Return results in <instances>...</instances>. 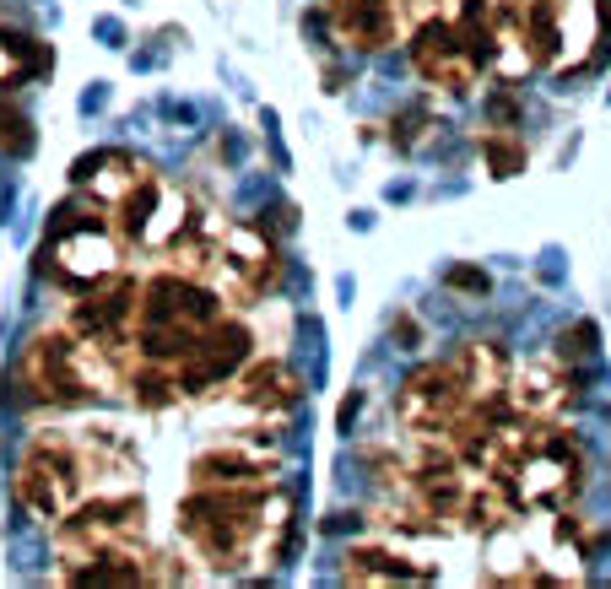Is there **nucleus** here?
I'll return each mask as SVG.
<instances>
[{
  "label": "nucleus",
  "instance_id": "obj_20",
  "mask_svg": "<svg viewBox=\"0 0 611 589\" xmlns=\"http://www.w3.org/2000/svg\"><path fill=\"white\" fill-rule=\"evenodd\" d=\"M422 125H428V109H406L401 119H395V130H390V136L401 141V146H411V141L422 136Z\"/></svg>",
  "mask_w": 611,
  "mask_h": 589
},
{
  "label": "nucleus",
  "instance_id": "obj_17",
  "mask_svg": "<svg viewBox=\"0 0 611 589\" xmlns=\"http://www.w3.org/2000/svg\"><path fill=\"white\" fill-rule=\"evenodd\" d=\"M482 157H487V173H493V179H514V173H525V163H530L525 136H514L509 125L482 130Z\"/></svg>",
  "mask_w": 611,
  "mask_h": 589
},
{
  "label": "nucleus",
  "instance_id": "obj_5",
  "mask_svg": "<svg viewBox=\"0 0 611 589\" xmlns=\"http://www.w3.org/2000/svg\"><path fill=\"white\" fill-rule=\"evenodd\" d=\"M22 400L49 411H87L103 400H125V363L87 336H76L71 325H49L17 352L11 368Z\"/></svg>",
  "mask_w": 611,
  "mask_h": 589
},
{
  "label": "nucleus",
  "instance_id": "obj_6",
  "mask_svg": "<svg viewBox=\"0 0 611 589\" xmlns=\"http://www.w3.org/2000/svg\"><path fill=\"white\" fill-rule=\"evenodd\" d=\"M406 55L433 92H476L482 76H493V0H455L449 11L417 22L406 33Z\"/></svg>",
  "mask_w": 611,
  "mask_h": 589
},
{
  "label": "nucleus",
  "instance_id": "obj_14",
  "mask_svg": "<svg viewBox=\"0 0 611 589\" xmlns=\"http://www.w3.org/2000/svg\"><path fill=\"white\" fill-rule=\"evenodd\" d=\"M579 400V373L563 368L557 357H530L509 368V411L520 417H563Z\"/></svg>",
  "mask_w": 611,
  "mask_h": 589
},
{
  "label": "nucleus",
  "instance_id": "obj_13",
  "mask_svg": "<svg viewBox=\"0 0 611 589\" xmlns=\"http://www.w3.org/2000/svg\"><path fill=\"white\" fill-rule=\"evenodd\" d=\"M325 28L352 55H379L406 38V17L401 0H325Z\"/></svg>",
  "mask_w": 611,
  "mask_h": 589
},
{
  "label": "nucleus",
  "instance_id": "obj_16",
  "mask_svg": "<svg viewBox=\"0 0 611 589\" xmlns=\"http://www.w3.org/2000/svg\"><path fill=\"white\" fill-rule=\"evenodd\" d=\"M49 65H55V55H49L44 38L0 28V92H11V87H22V82H38Z\"/></svg>",
  "mask_w": 611,
  "mask_h": 589
},
{
  "label": "nucleus",
  "instance_id": "obj_8",
  "mask_svg": "<svg viewBox=\"0 0 611 589\" xmlns=\"http://www.w3.org/2000/svg\"><path fill=\"white\" fill-rule=\"evenodd\" d=\"M125 546H146V498L141 487L125 492H98L82 508L55 519V557L82 562L98 552H125Z\"/></svg>",
  "mask_w": 611,
  "mask_h": 589
},
{
  "label": "nucleus",
  "instance_id": "obj_18",
  "mask_svg": "<svg viewBox=\"0 0 611 589\" xmlns=\"http://www.w3.org/2000/svg\"><path fill=\"white\" fill-rule=\"evenodd\" d=\"M33 146V125H28V114L11 103V92H0V152L6 157H22Z\"/></svg>",
  "mask_w": 611,
  "mask_h": 589
},
{
  "label": "nucleus",
  "instance_id": "obj_3",
  "mask_svg": "<svg viewBox=\"0 0 611 589\" xmlns=\"http://www.w3.org/2000/svg\"><path fill=\"white\" fill-rule=\"evenodd\" d=\"M179 546L206 573L238 579V573H271L282 568L298 535V498L276 487H184L174 503Z\"/></svg>",
  "mask_w": 611,
  "mask_h": 589
},
{
  "label": "nucleus",
  "instance_id": "obj_7",
  "mask_svg": "<svg viewBox=\"0 0 611 589\" xmlns=\"http://www.w3.org/2000/svg\"><path fill=\"white\" fill-rule=\"evenodd\" d=\"M119 260H125V244H119L109 211H103L92 195L76 190L55 217H49L44 249H38V271L65 292H82V287H92V281L114 276Z\"/></svg>",
  "mask_w": 611,
  "mask_h": 589
},
{
  "label": "nucleus",
  "instance_id": "obj_11",
  "mask_svg": "<svg viewBox=\"0 0 611 589\" xmlns=\"http://www.w3.org/2000/svg\"><path fill=\"white\" fill-rule=\"evenodd\" d=\"M136 303H141V276L119 265L114 276H103V281H92V287L76 292V303H71V314H65V325L125 363L130 336H136Z\"/></svg>",
  "mask_w": 611,
  "mask_h": 589
},
{
  "label": "nucleus",
  "instance_id": "obj_10",
  "mask_svg": "<svg viewBox=\"0 0 611 589\" xmlns=\"http://www.w3.org/2000/svg\"><path fill=\"white\" fill-rule=\"evenodd\" d=\"M282 481V454H276V438L244 433V427H228V433L206 438L201 449L190 454V487H276Z\"/></svg>",
  "mask_w": 611,
  "mask_h": 589
},
{
  "label": "nucleus",
  "instance_id": "obj_4",
  "mask_svg": "<svg viewBox=\"0 0 611 589\" xmlns=\"http://www.w3.org/2000/svg\"><path fill=\"white\" fill-rule=\"evenodd\" d=\"M476 471H487L520 503V514H557L574 508L579 487H584V444L574 427H563V417H520L503 411V422L493 427Z\"/></svg>",
  "mask_w": 611,
  "mask_h": 589
},
{
  "label": "nucleus",
  "instance_id": "obj_21",
  "mask_svg": "<svg viewBox=\"0 0 611 589\" xmlns=\"http://www.w3.org/2000/svg\"><path fill=\"white\" fill-rule=\"evenodd\" d=\"M449 287H466V292H487V276H476V271H449Z\"/></svg>",
  "mask_w": 611,
  "mask_h": 589
},
{
  "label": "nucleus",
  "instance_id": "obj_19",
  "mask_svg": "<svg viewBox=\"0 0 611 589\" xmlns=\"http://www.w3.org/2000/svg\"><path fill=\"white\" fill-rule=\"evenodd\" d=\"M455 0H401V17H406V33L417 28V22H428V17H438V11H449Z\"/></svg>",
  "mask_w": 611,
  "mask_h": 589
},
{
  "label": "nucleus",
  "instance_id": "obj_2",
  "mask_svg": "<svg viewBox=\"0 0 611 589\" xmlns=\"http://www.w3.org/2000/svg\"><path fill=\"white\" fill-rule=\"evenodd\" d=\"M17 503L38 519H65L98 492H125L141 487V444L119 422H65V427H38L17 454Z\"/></svg>",
  "mask_w": 611,
  "mask_h": 589
},
{
  "label": "nucleus",
  "instance_id": "obj_15",
  "mask_svg": "<svg viewBox=\"0 0 611 589\" xmlns=\"http://www.w3.org/2000/svg\"><path fill=\"white\" fill-rule=\"evenodd\" d=\"M341 579L347 584H433L438 568L401 552L395 541H357L341 552Z\"/></svg>",
  "mask_w": 611,
  "mask_h": 589
},
{
  "label": "nucleus",
  "instance_id": "obj_1",
  "mask_svg": "<svg viewBox=\"0 0 611 589\" xmlns=\"http://www.w3.org/2000/svg\"><path fill=\"white\" fill-rule=\"evenodd\" d=\"M514 357L498 341H460L455 352L411 368L395 390V422L411 433H433L466 465L482 460L493 427L509 411Z\"/></svg>",
  "mask_w": 611,
  "mask_h": 589
},
{
  "label": "nucleus",
  "instance_id": "obj_12",
  "mask_svg": "<svg viewBox=\"0 0 611 589\" xmlns=\"http://www.w3.org/2000/svg\"><path fill=\"white\" fill-rule=\"evenodd\" d=\"M303 390H309V384H303V373L292 368L287 357H249L211 400L233 406L238 417H249V422H287L292 411H298Z\"/></svg>",
  "mask_w": 611,
  "mask_h": 589
},
{
  "label": "nucleus",
  "instance_id": "obj_9",
  "mask_svg": "<svg viewBox=\"0 0 611 589\" xmlns=\"http://www.w3.org/2000/svg\"><path fill=\"white\" fill-rule=\"evenodd\" d=\"M206 281L233 309H255V303H265L276 292V281H282V249H276V238L265 233L260 222H228Z\"/></svg>",
  "mask_w": 611,
  "mask_h": 589
}]
</instances>
